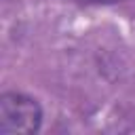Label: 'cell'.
<instances>
[{
	"mask_svg": "<svg viewBox=\"0 0 135 135\" xmlns=\"http://www.w3.org/2000/svg\"><path fill=\"white\" fill-rule=\"evenodd\" d=\"M42 124V108L34 97L23 93H4L0 97V133L2 135H32Z\"/></svg>",
	"mask_w": 135,
	"mask_h": 135,
	"instance_id": "obj_1",
	"label": "cell"
},
{
	"mask_svg": "<svg viewBox=\"0 0 135 135\" xmlns=\"http://www.w3.org/2000/svg\"><path fill=\"white\" fill-rule=\"evenodd\" d=\"M70 2H76V4H118L122 0H70Z\"/></svg>",
	"mask_w": 135,
	"mask_h": 135,
	"instance_id": "obj_2",
	"label": "cell"
}]
</instances>
